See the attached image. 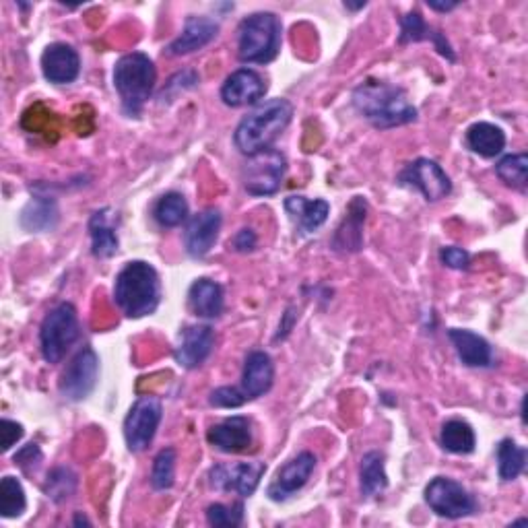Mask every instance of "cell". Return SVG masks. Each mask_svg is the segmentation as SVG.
Returning <instances> with one entry per match:
<instances>
[{"mask_svg":"<svg viewBox=\"0 0 528 528\" xmlns=\"http://www.w3.org/2000/svg\"><path fill=\"white\" fill-rule=\"evenodd\" d=\"M353 108L380 130L417 120V108L403 87L368 79L353 89Z\"/></svg>","mask_w":528,"mask_h":528,"instance_id":"obj_1","label":"cell"},{"mask_svg":"<svg viewBox=\"0 0 528 528\" xmlns=\"http://www.w3.org/2000/svg\"><path fill=\"white\" fill-rule=\"evenodd\" d=\"M114 302L126 318H145L159 308L161 281L145 260H132L118 273Z\"/></svg>","mask_w":528,"mask_h":528,"instance_id":"obj_2","label":"cell"},{"mask_svg":"<svg viewBox=\"0 0 528 528\" xmlns=\"http://www.w3.org/2000/svg\"><path fill=\"white\" fill-rule=\"evenodd\" d=\"M293 118V106L283 97L267 99L244 116L234 132V143L244 155L269 149Z\"/></svg>","mask_w":528,"mask_h":528,"instance_id":"obj_3","label":"cell"},{"mask_svg":"<svg viewBox=\"0 0 528 528\" xmlns=\"http://www.w3.org/2000/svg\"><path fill=\"white\" fill-rule=\"evenodd\" d=\"M157 71L153 60L143 52L122 56L114 66V87L120 95L126 116H139L155 89Z\"/></svg>","mask_w":528,"mask_h":528,"instance_id":"obj_4","label":"cell"},{"mask_svg":"<svg viewBox=\"0 0 528 528\" xmlns=\"http://www.w3.org/2000/svg\"><path fill=\"white\" fill-rule=\"evenodd\" d=\"M238 58L246 64H269L281 50V21L275 13H254L240 23Z\"/></svg>","mask_w":528,"mask_h":528,"instance_id":"obj_5","label":"cell"},{"mask_svg":"<svg viewBox=\"0 0 528 528\" xmlns=\"http://www.w3.org/2000/svg\"><path fill=\"white\" fill-rule=\"evenodd\" d=\"M81 335L79 316L73 304L62 302L52 308L40 328V349L48 363H58Z\"/></svg>","mask_w":528,"mask_h":528,"instance_id":"obj_6","label":"cell"},{"mask_svg":"<svg viewBox=\"0 0 528 528\" xmlns=\"http://www.w3.org/2000/svg\"><path fill=\"white\" fill-rule=\"evenodd\" d=\"M285 172L287 159L281 151L269 147L260 153H254L248 157L242 170L244 190L252 196H271L279 192Z\"/></svg>","mask_w":528,"mask_h":528,"instance_id":"obj_7","label":"cell"},{"mask_svg":"<svg viewBox=\"0 0 528 528\" xmlns=\"http://www.w3.org/2000/svg\"><path fill=\"white\" fill-rule=\"evenodd\" d=\"M425 504L442 518L458 520L477 512V500L458 481L436 477L425 487Z\"/></svg>","mask_w":528,"mask_h":528,"instance_id":"obj_8","label":"cell"},{"mask_svg":"<svg viewBox=\"0 0 528 528\" xmlns=\"http://www.w3.org/2000/svg\"><path fill=\"white\" fill-rule=\"evenodd\" d=\"M163 417V405L155 396H141L124 419V440L130 452H143L155 440Z\"/></svg>","mask_w":528,"mask_h":528,"instance_id":"obj_9","label":"cell"},{"mask_svg":"<svg viewBox=\"0 0 528 528\" xmlns=\"http://www.w3.org/2000/svg\"><path fill=\"white\" fill-rule=\"evenodd\" d=\"M399 184L417 188L427 203H438L452 192L450 176L444 172L442 165L425 157H419L407 165L399 176Z\"/></svg>","mask_w":528,"mask_h":528,"instance_id":"obj_10","label":"cell"},{"mask_svg":"<svg viewBox=\"0 0 528 528\" xmlns=\"http://www.w3.org/2000/svg\"><path fill=\"white\" fill-rule=\"evenodd\" d=\"M99 378V357L91 347L79 351L60 378V394L66 401H85Z\"/></svg>","mask_w":528,"mask_h":528,"instance_id":"obj_11","label":"cell"},{"mask_svg":"<svg viewBox=\"0 0 528 528\" xmlns=\"http://www.w3.org/2000/svg\"><path fill=\"white\" fill-rule=\"evenodd\" d=\"M264 473H267V465L260 460L236 462V465H215L209 471V481L217 491L238 493L242 498H250Z\"/></svg>","mask_w":528,"mask_h":528,"instance_id":"obj_12","label":"cell"},{"mask_svg":"<svg viewBox=\"0 0 528 528\" xmlns=\"http://www.w3.org/2000/svg\"><path fill=\"white\" fill-rule=\"evenodd\" d=\"M316 469V456L312 452H300L287 460L277 471V477L269 485V498L273 502H285L295 491H300Z\"/></svg>","mask_w":528,"mask_h":528,"instance_id":"obj_13","label":"cell"},{"mask_svg":"<svg viewBox=\"0 0 528 528\" xmlns=\"http://www.w3.org/2000/svg\"><path fill=\"white\" fill-rule=\"evenodd\" d=\"M215 347V330L207 324H192L182 330L180 345L176 347V361L180 368L196 370L209 359Z\"/></svg>","mask_w":528,"mask_h":528,"instance_id":"obj_14","label":"cell"},{"mask_svg":"<svg viewBox=\"0 0 528 528\" xmlns=\"http://www.w3.org/2000/svg\"><path fill=\"white\" fill-rule=\"evenodd\" d=\"M264 93H267V81L252 69H240L231 73L221 87V99L229 108L252 106L260 102Z\"/></svg>","mask_w":528,"mask_h":528,"instance_id":"obj_15","label":"cell"},{"mask_svg":"<svg viewBox=\"0 0 528 528\" xmlns=\"http://www.w3.org/2000/svg\"><path fill=\"white\" fill-rule=\"evenodd\" d=\"M219 209H205L194 215L184 231V246L192 258H203L211 252L221 229Z\"/></svg>","mask_w":528,"mask_h":528,"instance_id":"obj_16","label":"cell"},{"mask_svg":"<svg viewBox=\"0 0 528 528\" xmlns=\"http://www.w3.org/2000/svg\"><path fill=\"white\" fill-rule=\"evenodd\" d=\"M207 440L213 448L225 454L246 452L252 446V423L242 415L227 417L209 429Z\"/></svg>","mask_w":528,"mask_h":528,"instance_id":"obj_17","label":"cell"},{"mask_svg":"<svg viewBox=\"0 0 528 528\" xmlns=\"http://www.w3.org/2000/svg\"><path fill=\"white\" fill-rule=\"evenodd\" d=\"M42 73L54 85H69L81 73L79 52L69 44H52L42 54Z\"/></svg>","mask_w":528,"mask_h":528,"instance_id":"obj_18","label":"cell"},{"mask_svg":"<svg viewBox=\"0 0 528 528\" xmlns=\"http://www.w3.org/2000/svg\"><path fill=\"white\" fill-rule=\"evenodd\" d=\"M275 380V366L269 353L252 351L244 361V374H242V394L246 401L260 399L267 394Z\"/></svg>","mask_w":528,"mask_h":528,"instance_id":"obj_19","label":"cell"},{"mask_svg":"<svg viewBox=\"0 0 528 528\" xmlns=\"http://www.w3.org/2000/svg\"><path fill=\"white\" fill-rule=\"evenodd\" d=\"M219 36V23L211 17H188L184 31L168 46L172 56H184L203 50Z\"/></svg>","mask_w":528,"mask_h":528,"instance_id":"obj_20","label":"cell"},{"mask_svg":"<svg viewBox=\"0 0 528 528\" xmlns=\"http://www.w3.org/2000/svg\"><path fill=\"white\" fill-rule=\"evenodd\" d=\"M285 211L295 223V227L300 229V234L310 236L326 223L330 215V205L322 201V198H314L312 201V198L306 196H287Z\"/></svg>","mask_w":528,"mask_h":528,"instance_id":"obj_21","label":"cell"},{"mask_svg":"<svg viewBox=\"0 0 528 528\" xmlns=\"http://www.w3.org/2000/svg\"><path fill=\"white\" fill-rule=\"evenodd\" d=\"M368 215V203L366 198L355 196L349 203L347 217L335 231L333 248L337 252H359L363 246V223H366Z\"/></svg>","mask_w":528,"mask_h":528,"instance_id":"obj_22","label":"cell"},{"mask_svg":"<svg viewBox=\"0 0 528 528\" xmlns=\"http://www.w3.org/2000/svg\"><path fill=\"white\" fill-rule=\"evenodd\" d=\"M448 339L452 341L458 359L465 363L467 368H489L493 363L491 345L483 337L473 333V330L450 328Z\"/></svg>","mask_w":528,"mask_h":528,"instance_id":"obj_23","label":"cell"},{"mask_svg":"<svg viewBox=\"0 0 528 528\" xmlns=\"http://www.w3.org/2000/svg\"><path fill=\"white\" fill-rule=\"evenodd\" d=\"M188 304L198 318H219L225 306L223 287L211 279H198L188 291Z\"/></svg>","mask_w":528,"mask_h":528,"instance_id":"obj_24","label":"cell"},{"mask_svg":"<svg viewBox=\"0 0 528 528\" xmlns=\"http://www.w3.org/2000/svg\"><path fill=\"white\" fill-rule=\"evenodd\" d=\"M423 40H429V42H432V44L436 46V50H438L444 58H448L450 62L456 60V56H454V52H452L448 40L442 36L440 31H436V29L429 27V25L423 21V17H421L419 13H409V15H405V17L401 19V38H399V42H401V44H411V42H423Z\"/></svg>","mask_w":528,"mask_h":528,"instance_id":"obj_25","label":"cell"},{"mask_svg":"<svg viewBox=\"0 0 528 528\" xmlns=\"http://www.w3.org/2000/svg\"><path fill=\"white\" fill-rule=\"evenodd\" d=\"M58 205L54 196L36 194L21 211L19 223L27 231H52L58 223Z\"/></svg>","mask_w":528,"mask_h":528,"instance_id":"obj_26","label":"cell"},{"mask_svg":"<svg viewBox=\"0 0 528 528\" xmlns=\"http://www.w3.org/2000/svg\"><path fill=\"white\" fill-rule=\"evenodd\" d=\"M467 145L485 159L498 157L506 147V132L491 122H475L467 130Z\"/></svg>","mask_w":528,"mask_h":528,"instance_id":"obj_27","label":"cell"},{"mask_svg":"<svg viewBox=\"0 0 528 528\" xmlns=\"http://www.w3.org/2000/svg\"><path fill=\"white\" fill-rule=\"evenodd\" d=\"M89 236H91V252L97 258H110L118 252V234L110 223V209H102L91 215L89 219Z\"/></svg>","mask_w":528,"mask_h":528,"instance_id":"obj_28","label":"cell"},{"mask_svg":"<svg viewBox=\"0 0 528 528\" xmlns=\"http://www.w3.org/2000/svg\"><path fill=\"white\" fill-rule=\"evenodd\" d=\"M388 487V475L384 467L382 452H368L361 458L359 467V489L363 498H376Z\"/></svg>","mask_w":528,"mask_h":528,"instance_id":"obj_29","label":"cell"},{"mask_svg":"<svg viewBox=\"0 0 528 528\" xmlns=\"http://www.w3.org/2000/svg\"><path fill=\"white\" fill-rule=\"evenodd\" d=\"M440 444L452 454H471L477 446L475 429L462 419H450L442 425Z\"/></svg>","mask_w":528,"mask_h":528,"instance_id":"obj_30","label":"cell"},{"mask_svg":"<svg viewBox=\"0 0 528 528\" xmlns=\"http://www.w3.org/2000/svg\"><path fill=\"white\" fill-rule=\"evenodd\" d=\"M153 217L161 227H178L186 221L188 217V203L186 198L180 192H168L163 194L155 209H153Z\"/></svg>","mask_w":528,"mask_h":528,"instance_id":"obj_31","label":"cell"},{"mask_svg":"<svg viewBox=\"0 0 528 528\" xmlns=\"http://www.w3.org/2000/svg\"><path fill=\"white\" fill-rule=\"evenodd\" d=\"M526 450L520 448L514 440L506 438L498 446V473L502 481H514L524 473Z\"/></svg>","mask_w":528,"mask_h":528,"instance_id":"obj_32","label":"cell"},{"mask_svg":"<svg viewBox=\"0 0 528 528\" xmlns=\"http://www.w3.org/2000/svg\"><path fill=\"white\" fill-rule=\"evenodd\" d=\"M27 508L25 489L19 479L7 475L0 481V516L19 518Z\"/></svg>","mask_w":528,"mask_h":528,"instance_id":"obj_33","label":"cell"},{"mask_svg":"<svg viewBox=\"0 0 528 528\" xmlns=\"http://www.w3.org/2000/svg\"><path fill=\"white\" fill-rule=\"evenodd\" d=\"M495 174H498V178L506 186L524 190L528 182V155L526 153L506 155L504 159L498 161V165H495Z\"/></svg>","mask_w":528,"mask_h":528,"instance_id":"obj_34","label":"cell"},{"mask_svg":"<svg viewBox=\"0 0 528 528\" xmlns=\"http://www.w3.org/2000/svg\"><path fill=\"white\" fill-rule=\"evenodd\" d=\"M77 475L69 467H58L48 475L44 491L48 498L56 504H62L77 491Z\"/></svg>","mask_w":528,"mask_h":528,"instance_id":"obj_35","label":"cell"},{"mask_svg":"<svg viewBox=\"0 0 528 528\" xmlns=\"http://www.w3.org/2000/svg\"><path fill=\"white\" fill-rule=\"evenodd\" d=\"M174 481H176V450L163 448L153 460L151 485L155 491H165L172 489Z\"/></svg>","mask_w":528,"mask_h":528,"instance_id":"obj_36","label":"cell"},{"mask_svg":"<svg viewBox=\"0 0 528 528\" xmlns=\"http://www.w3.org/2000/svg\"><path fill=\"white\" fill-rule=\"evenodd\" d=\"M207 520L211 526H238L244 520V504H211L207 508Z\"/></svg>","mask_w":528,"mask_h":528,"instance_id":"obj_37","label":"cell"},{"mask_svg":"<svg viewBox=\"0 0 528 528\" xmlns=\"http://www.w3.org/2000/svg\"><path fill=\"white\" fill-rule=\"evenodd\" d=\"M211 407H219V409H238L244 403H248L244 399V394L240 388L236 386H221L217 390H213L211 399H209Z\"/></svg>","mask_w":528,"mask_h":528,"instance_id":"obj_38","label":"cell"},{"mask_svg":"<svg viewBox=\"0 0 528 528\" xmlns=\"http://www.w3.org/2000/svg\"><path fill=\"white\" fill-rule=\"evenodd\" d=\"M440 260L446 264L448 269L465 271V269H469V264H471V254L465 248L446 246L440 250Z\"/></svg>","mask_w":528,"mask_h":528,"instance_id":"obj_39","label":"cell"},{"mask_svg":"<svg viewBox=\"0 0 528 528\" xmlns=\"http://www.w3.org/2000/svg\"><path fill=\"white\" fill-rule=\"evenodd\" d=\"M15 462L23 471H31V467H38L42 462V450L38 448V444H27L15 454Z\"/></svg>","mask_w":528,"mask_h":528,"instance_id":"obj_40","label":"cell"},{"mask_svg":"<svg viewBox=\"0 0 528 528\" xmlns=\"http://www.w3.org/2000/svg\"><path fill=\"white\" fill-rule=\"evenodd\" d=\"M0 429H3V452H9L23 438V425L11 419H3L0 421Z\"/></svg>","mask_w":528,"mask_h":528,"instance_id":"obj_41","label":"cell"},{"mask_svg":"<svg viewBox=\"0 0 528 528\" xmlns=\"http://www.w3.org/2000/svg\"><path fill=\"white\" fill-rule=\"evenodd\" d=\"M256 242H258V238H256V234H254V229L244 227V229H240L238 234L234 236V240L229 242V246L234 248L236 252L246 254V252H252V250L256 248Z\"/></svg>","mask_w":528,"mask_h":528,"instance_id":"obj_42","label":"cell"},{"mask_svg":"<svg viewBox=\"0 0 528 528\" xmlns=\"http://www.w3.org/2000/svg\"><path fill=\"white\" fill-rule=\"evenodd\" d=\"M427 7L432 11H440V13H448L452 9L458 7V3H427Z\"/></svg>","mask_w":528,"mask_h":528,"instance_id":"obj_43","label":"cell"},{"mask_svg":"<svg viewBox=\"0 0 528 528\" xmlns=\"http://www.w3.org/2000/svg\"><path fill=\"white\" fill-rule=\"evenodd\" d=\"M73 524H75V526H79V524H87V526H89L91 522H89V520H87V518H85V516H83V514L79 512V514L75 516V520H73Z\"/></svg>","mask_w":528,"mask_h":528,"instance_id":"obj_44","label":"cell"},{"mask_svg":"<svg viewBox=\"0 0 528 528\" xmlns=\"http://www.w3.org/2000/svg\"><path fill=\"white\" fill-rule=\"evenodd\" d=\"M345 7H347V9H353V11H357V9H363V7H366V3H359V5H347V3H345Z\"/></svg>","mask_w":528,"mask_h":528,"instance_id":"obj_45","label":"cell"}]
</instances>
